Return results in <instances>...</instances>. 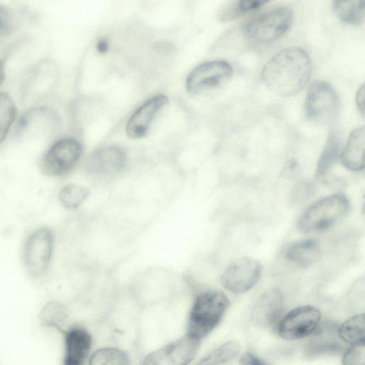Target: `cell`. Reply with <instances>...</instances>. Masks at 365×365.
Listing matches in <instances>:
<instances>
[{
	"label": "cell",
	"instance_id": "obj_15",
	"mask_svg": "<svg viewBox=\"0 0 365 365\" xmlns=\"http://www.w3.org/2000/svg\"><path fill=\"white\" fill-rule=\"evenodd\" d=\"M284 297L277 288L265 291L257 301L252 312V322L260 327L272 326L282 311Z\"/></svg>",
	"mask_w": 365,
	"mask_h": 365
},
{
	"label": "cell",
	"instance_id": "obj_5",
	"mask_svg": "<svg viewBox=\"0 0 365 365\" xmlns=\"http://www.w3.org/2000/svg\"><path fill=\"white\" fill-rule=\"evenodd\" d=\"M349 206V200L344 195L324 197L307 209L298 221L297 228L303 233L324 230L345 215Z\"/></svg>",
	"mask_w": 365,
	"mask_h": 365
},
{
	"label": "cell",
	"instance_id": "obj_9",
	"mask_svg": "<svg viewBox=\"0 0 365 365\" xmlns=\"http://www.w3.org/2000/svg\"><path fill=\"white\" fill-rule=\"evenodd\" d=\"M201 340L186 333L183 336L150 353L143 362L146 365H185L195 357Z\"/></svg>",
	"mask_w": 365,
	"mask_h": 365
},
{
	"label": "cell",
	"instance_id": "obj_1",
	"mask_svg": "<svg viewBox=\"0 0 365 365\" xmlns=\"http://www.w3.org/2000/svg\"><path fill=\"white\" fill-rule=\"evenodd\" d=\"M312 73V61L302 48H284L264 65L261 77L274 93L289 97L299 93L307 85Z\"/></svg>",
	"mask_w": 365,
	"mask_h": 365
},
{
	"label": "cell",
	"instance_id": "obj_11",
	"mask_svg": "<svg viewBox=\"0 0 365 365\" xmlns=\"http://www.w3.org/2000/svg\"><path fill=\"white\" fill-rule=\"evenodd\" d=\"M321 312L311 305L297 307L279 322L277 332L287 340H295L311 335L319 325Z\"/></svg>",
	"mask_w": 365,
	"mask_h": 365
},
{
	"label": "cell",
	"instance_id": "obj_32",
	"mask_svg": "<svg viewBox=\"0 0 365 365\" xmlns=\"http://www.w3.org/2000/svg\"><path fill=\"white\" fill-rule=\"evenodd\" d=\"M364 102H365V87L363 84L358 90L356 95V103L359 110L364 115Z\"/></svg>",
	"mask_w": 365,
	"mask_h": 365
},
{
	"label": "cell",
	"instance_id": "obj_33",
	"mask_svg": "<svg viewBox=\"0 0 365 365\" xmlns=\"http://www.w3.org/2000/svg\"><path fill=\"white\" fill-rule=\"evenodd\" d=\"M96 47L98 52L105 53L108 49V43L106 39H101L98 41Z\"/></svg>",
	"mask_w": 365,
	"mask_h": 365
},
{
	"label": "cell",
	"instance_id": "obj_20",
	"mask_svg": "<svg viewBox=\"0 0 365 365\" xmlns=\"http://www.w3.org/2000/svg\"><path fill=\"white\" fill-rule=\"evenodd\" d=\"M333 6L342 21L355 26L364 22L365 0H334Z\"/></svg>",
	"mask_w": 365,
	"mask_h": 365
},
{
	"label": "cell",
	"instance_id": "obj_29",
	"mask_svg": "<svg viewBox=\"0 0 365 365\" xmlns=\"http://www.w3.org/2000/svg\"><path fill=\"white\" fill-rule=\"evenodd\" d=\"M270 0H239L237 7L242 12H248L259 9Z\"/></svg>",
	"mask_w": 365,
	"mask_h": 365
},
{
	"label": "cell",
	"instance_id": "obj_7",
	"mask_svg": "<svg viewBox=\"0 0 365 365\" xmlns=\"http://www.w3.org/2000/svg\"><path fill=\"white\" fill-rule=\"evenodd\" d=\"M82 153L79 142L71 138L56 141L41 160V170L46 175L60 176L68 173L78 162Z\"/></svg>",
	"mask_w": 365,
	"mask_h": 365
},
{
	"label": "cell",
	"instance_id": "obj_14",
	"mask_svg": "<svg viewBox=\"0 0 365 365\" xmlns=\"http://www.w3.org/2000/svg\"><path fill=\"white\" fill-rule=\"evenodd\" d=\"M63 364L81 365L88 358L93 339L90 332L80 326H73L63 332Z\"/></svg>",
	"mask_w": 365,
	"mask_h": 365
},
{
	"label": "cell",
	"instance_id": "obj_4",
	"mask_svg": "<svg viewBox=\"0 0 365 365\" xmlns=\"http://www.w3.org/2000/svg\"><path fill=\"white\" fill-rule=\"evenodd\" d=\"M54 248V235L46 227L32 231L24 241L22 250L24 266L33 279H40L47 273Z\"/></svg>",
	"mask_w": 365,
	"mask_h": 365
},
{
	"label": "cell",
	"instance_id": "obj_13",
	"mask_svg": "<svg viewBox=\"0 0 365 365\" xmlns=\"http://www.w3.org/2000/svg\"><path fill=\"white\" fill-rule=\"evenodd\" d=\"M125 164L124 150L116 145H107L96 150L91 155L87 168L95 175L110 176L120 173Z\"/></svg>",
	"mask_w": 365,
	"mask_h": 365
},
{
	"label": "cell",
	"instance_id": "obj_8",
	"mask_svg": "<svg viewBox=\"0 0 365 365\" xmlns=\"http://www.w3.org/2000/svg\"><path fill=\"white\" fill-rule=\"evenodd\" d=\"M233 75L230 63L224 61L205 62L187 76L185 88L190 93H199L226 84Z\"/></svg>",
	"mask_w": 365,
	"mask_h": 365
},
{
	"label": "cell",
	"instance_id": "obj_27",
	"mask_svg": "<svg viewBox=\"0 0 365 365\" xmlns=\"http://www.w3.org/2000/svg\"><path fill=\"white\" fill-rule=\"evenodd\" d=\"M342 363L344 364H364V343L351 344L344 353Z\"/></svg>",
	"mask_w": 365,
	"mask_h": 365
},
{
	"label": "cell",
	"instance_id": "obj_23",
	"mask_svg": "<svg viewBox=\"0 0 365 365\" xmlns=\"http://www.w3.org/2000/svg\"><path fill=\"white\" fill-rule=\"evenodd\" d=\"M91 365H126L129 357L125 351L115 347H103L95 351L89 357Z\"/></svg>",
	"mask_w": 365,
	"mask_h": 365
},
{
	"label": "cell",
	"instance_id": "obj_25",
	"mask_svg": "<svg viewBox=\"0 0 365 365\" xmlns=\"http://www.w3.org/2000/svg\"><path fill=\"white\" fill-rule=\"evenodd\" d=\"M16 116V106L11 96L0 93V144L5 139Z\"/></svg>",
	"mask_w": 365,
	"mask_h": 365
},
{
	"label": "cell",
	"instance_id": "obj_24",
	"mask_svg": "<svg viewBox=\"0 0 365 365\" xmlns=\"http://www.w3.org/2000/svg\"><path fill=\"white\" fill-rule=\"evenodd\" d=\"M240 346L235 341H229L220 345L198 362L199 364H220L233 359L239 353Z\"/></svg>",
	"mask_w": 365,
	"mask_h": 365
},
{
	"label": "cell",
	"instance_id": "obj_6",
	"mask_svg": "<svg viewBox=\"0 0 365 365\" xmlns=\"http://www.w3.org/2000/svg\"><path fill=\"white\" fill-rule=\"evenodd\" d=\"M339 110V98L331 86L322 81L313 82L305 98V113L309 120L321 126L331 125Z\"/></svg>",
	"mask_w": 365,
	"mask_h": 365
},
{
	"label": "cell",
	"instance_id": "obj_21",
	"mask_svg": "<svg viewBox=\"0 0 365 365\" xmlns=\"http://www.w3.org/2000/svg\"><path fill=\"white\" fill-rule=\"evenodd\" d=\"M364 314L353 316L346 320L338 329L341 340L349 344L364 343Z\"/></svg>",
	"mask_w": 365,
	"mask_h": 365
},
{
	"label": "cell",
	"instance_id": "obj_22",
	"mask_svg": "<svg viewBox=\"0 0 365 365\" xmlns=\"http://www.w3.org/2000/svg\"><path fill=\"white\" fill-rule=\"evenodd\" d=\"M67 318L66 307L57 301H50L46 304L39 314V320L43 326L56 329H61Z\"/></svg>",
	"mask_w": 365,
	"mask_h": 365
},
{
	"label": "cell",
	"instance_id": "obj_16",
	"mask_svg": "<svg viewBox=\"0 0 365 365\" xmlns=\"http://www.w3.org/2000/svg\"><path fill=\"white\" fill-rule=\"evenodd\" d=\"M365 128L359 127L349 135L346 143L340 153L341 163L352 171H359L364 168Z\"/></svg>",
	"mask_w": 365,
	"mask_h": 365
},
{
	"label": "cell",
	"instance_id": "obj_31",
	"mask_svg": "<svg viewBox=\"0 0 365 365\" xmlns=\"http://www.w3.org/2000/svg\"><path fill=\"white\" fill-rule=\"evenodd\" d=\"M311 191L310 186L308 184H300L294 190V197L296 201L306 199Z\"/></svg>",
	"mask_w": 365,
	"mask_h": 365
},
{
	"label": "cell",
	"instance_id": "obj_34",
	"mask_svg": "<svg viewBox=\"0 0 365 365\" xmlns=\"http://www.w3.org/2000/svg\"><path fill=\"white\" fill-rule=\"evenodd\" d=\"M4 78V68L1 62L0 61V84Z\"/></svg>",
	"mask_w": 365,
	"mask_h": 365
},
{
	"label": "cell",
	"instance_id": "obj_12",
	"mask_svg": "<svg viewBox=\"0 0 365 365\" xmlns=\"http://www.w3.org/2000/svg\"><path fill=\"white\" fill-rule=\"evenodd\" d=\"M168 103L167 96L156 95L142 104L130 116L125 126L127 135L132 139L144 138L158 113Z\"/></svg>",
	"mask_w": 365,
	"mask_h": 365
},
{
	"label": "cell",
	"instance_id": "obj_28",
	"mask_svg": "<svg viewBox=\"0 0 365 365\" xmlns=\"http://www.w3.org/2000/svg\"><path fill=\"white\" fill-rule=\"evenodd\" d=\"M12 26L11 16L4 6H0V36L10 32Z\"/></svg>",
	"mask_w": 365,
	"mask_h": 365
},
{
	"label": "cell",
	"instance_id": "obj_30",
	"mask_svg": "<svg viewBox=\"0 0 365 365\" xmlns=\"http://www.w3.org/2000/svg\"><path fill=\"white\" fill-rule=\"evenodd\" d=\"M239 363L242 364H254V365H262L266 364L267 363L259 358L255 356L249 351L244 352L239 360Z\"/></svg>",
	"mask_w": 365,
	"mask_h": 365
},
{
	"label": "cell",
	"instance_id": "obj_19",
	"mask_svg": "<svg viewBox=\"0 0 365 365\" xmlns=\"http://www.w3.org/2000/svg\"><path fill=\"white\" fill-rule=\"evenodd\" d=\"M341 146L340 135L335 130L331 131L317 163V178L324 177L333 168L339 158Z\"/></svg>",
	"mask_w": 365,
	"mask_h": 365
},
{
	"label": "cell",
	"instance_id": "obj_2",
	"mask_svg": "<svg viewBox=\"0 0 365 365\" xmlns=\"http://www.w3.org/2000/svg\"><path fill=\"white\" fill-rule=\"evenodd\" d=\"M229 305V299L220 291L200 292L191 307L186 333L202 340L219 324Z\"/></svg>",
	"mask_w": 365,
	"mask_h": 365
},
{
	"label": "cell",
	"instance_id": "obj_17",
	"mask_svg": "<svg viewBox=\"0 0 365 365\" xmlns=\"http://www.w3.org/2000/svg\"><path fill=\"white\" fill-rule=\"evenodd\" d=\"M312 334L313 336L306 347L307 354L314 356L334 353L341 349V345L338 340L339 336L335 326L330 324H325L321 328H319L318 326Z\"/></svg>",
	"mask_w": 365,
	"mask_h": 365
},
{
	"label": "cell",
	"instance_id": "obj_18",
	"mask_svg": "<svg viewBox=\"0 0 365 365\" xmlns=\"http://www.w3.org/2000/svg\"><path fill=\"white\" fill-rule=\"evenodd\" d=\"M284 255L289 261L298 266L308 267L319 258L320 246L317 240L312 239L299 240L289 245Z\"/></svg>",
	"mask_w": 365,
	"mask_h": 365
},
{
	"label": "cell",
	"instance_id": "obj_3",
	"mask_svg": "<svg viewBox=\"0 0 365 365\" xmlns=\"http://www.w3.org/2000/svg\"><path fill=\"white\" fill-rule=\"evenodd\" d=\"M292 21V11L286 6H279L249 20L243 27V33L246 38L253 42L269 43L284 35Z\"/></svg>",
	"mask_w": 365,
	"mask_h": 365
},
{
	"label": "cell",
	"instance_id": "obj_10",
	"mask_svg": "<svg viewBox=\"0 0 365 365\" xmlns=\"http://www.w3.org/2000/svg\"><path fill=\"white\" fill-rule=\"evenodd\" d=\"M262 269L261 263L255 258H238L231 262L222 273L221 284L232 293H245L257 283Z\"/></svg>",
	"mask_w": 365,
	"mask_h": 365
},
{
	"label": "cell",
	"instance_id": "obj_26",
	"mask_svg": "<svg viewBox=\"0 0 365 365\" xmlns=\"http://www.w3.org/2000/svg\"><path fill=\"white\" fill-rule=\"evenodd\" d=\"M88 190L76 184H68L63 187L59 192V200L66 208L75 209L86 199Z\"/></svg>",
	"mask_w": 365,
	"mask_h": 365
}]
</instances>
